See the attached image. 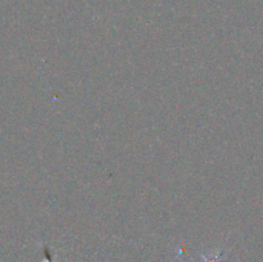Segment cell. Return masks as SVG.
<instances>
[{
  "instance_id": "6da1fadb",
  "label": "cell",
  "mask_w": 263,
  "mask_h": 262,
  "mask_svg": "<svg viewBox=\"0 0 263 262\" xmlns=\"http://www.w3.org/2000/svg\"><path fill=\"white\" fill-rule=\"evenodd\" d=\"M44 256H45V262H53V258H51L50 251L48 249V247L44 248Z\"/></svg>"
}]
</instances>
